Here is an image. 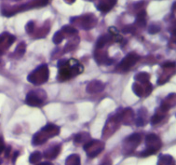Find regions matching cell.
<instances>
[{"mask_svg":"<svg viewBox=\"0 0 176 165\" xmlns=\"http://www.w3.org/2000/svg\"><path fill=\"white\" fill-rule=\"evenodd\" d=\"M49 77V71L47 64H41L37 66L34 71H32L27 77L29 82L34 85H40L48 81Z\"/></svg>","mask_w":176,"mask_h":165,"instance_id":"3957f363","label":"cell"},{"mask_svg":"<svg viewBox=\"0 0 176 165\" xmlns=\"http://www.w3.org/2000/svg\"><path fill=\"white\" fill-rule=\"evenodd\" d=\"M103 84L102 83L101 81L99 80H93L91 82L88 84L87 88H86V91L89 92V93H97V92H100L103 90Z\"/></svg>","mask_w":176,"mask_h":165,"instance_id":"7c38bea8","label":"cell"},{"mask_svg":"<svg viewBox=\"0 0 176 165\" xmlns=\"http://www.w3.org/2000/svg\"><path fill=\"white\" fill-rule=\"evenodd\" d=\"M109 34L111 35V36L113 37V39H115L117 42H121L122 41V36L119 34V32L117 31V29H116L115 27H110L109 28Z\"/></svg>","mask_w":176,"mask_h":165,"instance_id":"ffe728a7","label":"cell"},{"mask_svg":"<svg viewBox=\"0 0 176 165\" xmlns=\"http://www.w3.org/2000/svg\"><path fill=\"white\" fill-rule=\"evenodd\" d=\"M34 28H35V24H34V22H29L28 23L26 24V27H25V29L26 31L28 32L29 34L32 33L34 31Z\"/></svg>","mask_w":176,"mask_h":165,"instance_id":"4316f807","label":"cell"},{"mask_svg":"<svg viewBox=\"0 0 176 165\" xmlns=\"http://www.w3.org/2000/svg\"><path fill=\"white\" fill-rule=\"evenodd\" d=\"M140 57L139 55L137 53L135 52H130L127 56L125 58H123L122 60H121V62L119 63L117 68L119 70L121 71H129L130 68H132L135 64H136V63L139 61Z\"/></svg>","mask_w":176,"mask_h":165,"instance_id":"8992f818","label":"cell"},{"mask_svg":"<svg viewBox=\"0 0 176 165\" xmlns=\"http://www.w3.org/2000/svg\"><path fill=\"white\" fill-rule=\"evenodd\" d=\"M108 39H109V37H108L107 36H103L101 37H99L97 43H96V48L97 49H103L105 44L108 42Z\"/></svg>","mask_w":176,"mask_h":165,"instance_id":"44dd1931","label":"cell"},{"mask_svg":"<svg viewBox=\"0 0 176 165\" xmlns=\"http://www.w3.org/2000/svg\"><path fill=\"white\" fill-rule=\"evenodd\" d=\"M118 117H119V119L121 122H123L124 124L128 125L131 122L133 117H134V114H133V110L131 108H125V109H122V111L120 113H117Z\"/></svg>","mask_w":176,"mask_h":165,"instance_id":"8fae6325","label":"cell"},{"mask_svg":"<svg viewBox=\"0 0 176 165\" xmlns=\"http://www.w3.org/2000/svg\"><path fill=\"white\" fill-rule=\"evenodd\" d=\"M24 51H25V44L23 42H22L21 44L18 45V47H17V49L15 50V53L18 54L19 56H22Z\"/></svg>","mask_w":176,"mask_h":165,"instance_id":"cb8c5ba5","label":"cell"},{"mask_svg":"<svg viewBox=\"0 0 176 165\" xmlns=\"http://www.w3.org/2000/svg\"><path fill=\"white\" fill-rule=\"evenodd\" d=\"M58 79L60 81L68 80L71 77L81 74L84 69L83 65L75 59H71L68 61H60L58 64Z\"/></svg>","mask_w":176,"mask_h":165,"instance_id":"6da1fadb","label":"cell"},{"mask_svg":"<svg viewBox=\"0 0 176 165\" xmlns=\"http://www.w3.org/2000/svg\"><path fill=\"white\" fill-rule=\"evenodd\" d=\"M146 117H147V110L144 107L138 110V117L136 119V125L137 126H144L146 124Z\"/></svg>","mask_w":176,"mask_h":165,"instance_id":"5bb4252c","label":"cell"},{"mask_svg":"<svg viewBox=\"0 0 176 165\" xmlns=\"http://www.w3.org/2000/svg\"><path fill=\"white\" fill-rule=\"evenodd\" d=\"M140 142H141V135L139 133H133L125 139L124 148L125 150L129 151V152H131L134 148H136L138 146Z\"/></svg>","mask_w":176,"mask_h":165,"instance_id":"30bf717a","label":"cell"},{"mask_svg":"<svg viewBox=\"0 0 176 165\" xmlns=\"http://www.w3.org/2000/svg\"><path fill=\"white\" fill-rule=\"evenodd\" d=\"M63 39V32L62 31H59L57 33H55L53 36V42L55 44H60Z\"/></svg>","mask_w":176,"mask_h":165,"instance_id":"603a6c76","label":"cell"},{"mask_svg":"<svg viewBox=\"0 0 176 165\" xmlns=\"http://www.w3.org/2000/svg\"><path fill=\"white\" fill-rule=\"evenodd\" d=\"M153 90V87L150 82H144V83H133L132 91L139 97H145L148 96Z\"/></svg>","mask_w":176,"mask_h":165,"instance_id":"9c48e42d","label":"cell"},{"mask_svg":"<svg viewBox=\"0 0 176 165\" xmlns=\"http://www.w3.org/2000/svg\"><path fill=\"white\" fill-rule=\"evenodd\" d=\"M47 99V94L43 90L31 91L25 97V104L30 106H40Z\"/></svg>","mask_w":176,"mask_h":165,"instance_id":"5b68a950","label":"cell"},{"mask_svg":"<svg viewBox=\"0 0 176 165\" xmlns=\"http://www.w3.org/2000/svg\"><path fill=\"white\" fill-rule=\"evenodd\" d=\"M165 115H166L165 112L161 111L160 109H158L157 111L156 112V114H154V116L152 117V119H151V123H152L153 125L157 124V123H159L161 120H163V119L165 118Z\"/></svg>","mask_w":176,"mask_h":165,"instance_id":"2e32d148","label":"cell"},{"mask_svg":"<svg viewBox=\"0 0 176 165\" xmlns=\"http://www.w3.org/2000/svg\"><path fill=\"white\" fill-rule=\"evenodd\" d=\"M60 132V129L57 125H54L52 123H48V124L43 127L38 132H36L33 137V144L37 146L40 144H43L49 138L57 135Z\"/></svg>","mask_w":176,"mask_h":165,"instance_id":"7a4b0ae2","label":"cell"},{"mask_svg":"<svg viewBox=\"0 0 176 165\" xmlns=\"http://www.w3.org/2000/svg\"><path fill=\"white\" fill-rule=\"evenodd\" d=\"M5 148V144H4V141L2 139V137H0V154L3 152V150Z\"/></svg>","mask_w":176,"mask_h":165,"instance_id":"83f0119b","label":"cell"},{"mask_svg":"<svg viewBox=\"0 0 176 165\" xmlns=\"http://www.w3.org/2000/svg\"><path fill=\"white\" fill-rule=\"evenodd\" d=\"M145 144H146V149L144 150L140 154L143 157L155 154L162 146L159 137L154 133H150L145 137Z\"/></svg>","mask_w":176,"mask_h":165,"instance_id":"277c9868","label":"cell"},{"mask_svg":"<svg viewBox=\"0 0 176 165\" xmlns=\"http://www.w3.org/2000/svg\"><path fill=\"white\" fill-rule=\"evenodd\" d=\"M63 31L64 33H67V34H76V30L75 28H73L72 26H69V25L63 26Z\"/></svg>","mask_w":176,"mask_h":165,"instance_id":"d4e9b609","label":"cell"},{"mask_svg":"<svg viewBox=\"0 0 176 165\" xmlns=\"http://www.w3.org/2000/svg\"><path fill=\"white\" fill-rule=\"evenodd\" d=\"M66 165H80V158L78 155L74 154L71 155L67 158L66 161H65Z\"/></svg>","mask_w":176,"mask_h":165,"instance_id":"d6986e66","label":"cell"},{"mask_svg":"<svg viewBox=\"0 0 176 165\" xmlns=\"http://www.w3.org/2000/svg\"><path fill=\"white\" fill-rule=\"evenodd\" d=\"M84 149L86 150L89 157H96L103 149V143L98 140H91L84 145Z\"/></svg>","mask_w":176,"mask_h":165,"instance_id":"52a82bcc","label":"cell"},{"mask_svg":"<svg viewBox=\"0 0 176 165\" xmlns=\"http://www.w3.org/2000/svg\"><path fill=\"white\" fill-rule=\"evenodd\" d=\"M116 3H117V0H104V1L100 3V5L97 6V8L99 10L103 12H107L115 6Z\"/></svg>","mask_w":176,"mask_h":165,"instance_id":"9a60e30c","label":"cell"},{"mask_svg":"<svg viewBox=\"0 0 176 165\" xmlns=\"http://www.w3.org/2000/svg\"><path fill=\"white\" fill-rule=\"evenodd\" d=\"M136 23L140 27H144L146 24V12L144 10H142L139 12V14L137 15L136 18Z\"/></svg>","mask_w":176,"mask_h":165,"instance_id":"ac0fdd59","label":"cell"},{"mask_svg":"<svg viewBox=\"0 0 176 165\" xmlns=\"http://www.w3.org/2000/svg\"><path fill=\"white\" fill-rule=\"evenodd\" d=\"M120 123H121V121H120L119 117H118L117 114H116L114 116H111L109 119H108L106 124L104 126L103 134V135H106L105 137L110 136L111 134H113L117 130V128L119 127Z\"/></svg>","mask_w":176,"mask_h":165,"instance_id":"ba28073f","label":"cell"},{"mask_svg":"<svg viewBox=\"0 0 176 165\" xmlns=\"http://www.w3.org/2000/svg\"><path fill=\"white\" fill-rule=\"evenodd\" d=\"M135 80L138 81V83H144V82H149L150 75L146 72H140L135 75Z\"/></svg>","mask_w":176,"mask_h":165,"instance_id":"e0dca14e","label":"cell"},{"mask_svg":"<svg viewBox=\"0 0 176 165\" xmlns=\"http://www.w3.org/2000/svg\"><path fill=\"white\" fill-rule=\"evenodd\" d=\"M60 150H61V146L59 145H55V146H52L51 147H49L46 152L44 153V156L49 159V160H52L54 158H56L59 153H60Z\"/></svg>","mask_w":176,"mask_h":165,"instance_id":"4fadbf2b","label":"cell"},{"mask_svg":"<svg viewBox=\"0 0 176 165\" xmlns=\"http://www.w3.org/2000/svg\"><path fill=\"white\" fill-rule=\"evenodd\" d=\"M41 157H42V154L40 153V152H38V151H36V152H34L33 154H31L30 158H29V161L31 163H36V162H37V161L40 160Z\"/></svg>","mask_w":176,"mask_h":165,"instance_id":"7402d4cb","label":"cell"},{"mask_svg":"<svg viewBox=\"0 0 176 165\" xmlns=\"http://www.w3.org/2000/svg\"><path fill=\"white\" fill-rule=\"evenodd\" d=\"M160 30V27L157 24H152L150 27H149V29H148V32H149L150 34H157V32H159Z\"/></svg>","mask_w":176,"mask_h":165,"instance_id":"484cf974","label":"cell"}]
</instances>
